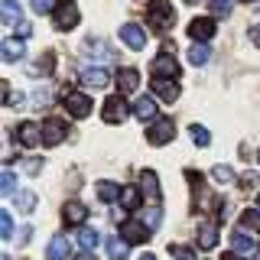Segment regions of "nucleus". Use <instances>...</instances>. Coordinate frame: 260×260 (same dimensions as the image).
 <instances>
[{
  "instance_id": "31",
  "label": "nucleus",
  "mask_w": 260,
  "mask_h": 260,
  "mask_svg": "<svg viewBox=\"0 0 260 260\" xmlns=\"http://www.w3.org/2000/svg\"><path fill=\"white\" fill-rule=\"evenodd\" d=\"M0 238H4V241L13 238V215H10V211H0Z\"/></svg>"
},
{
  "instance_id": "3",
  "label": "nucleus",
  "mask_w": 260,
  "mask_h": 260,
  "mask_svg": "<svg viewBox=\"0 0 260 260\" xmlns=\"http://www.w3.org/2000/svg\"><path fill=\"white\" fill-rule=\"evenodd\" d=\"M146 137H150L153 146H166V143L176 137V124H173L169 117H156V124L150 127V134H146Z\"/></svg>"
},
{
  "instance_id": "22",
  "label": "nucleus",
  "mask_w": 260,
  "mask_h": 260,
  "mask_svg": "<svg viewBox=\"0 0 260 260\" xmlns=\"http://www.w3.org/2000/svg\"><path fill=\"white\" fill-rule=\"evenodd\" d=\"M108 254H111V260H124L130 254V244L124 238H108Z\"/></svg>"
},
{
  "instance_id": "36",
  "label": "nucleus",
  "mask_w": 260,
  "mask_h": 260,
  "mask_svg": "<svg viewBox=\"0 0 260 260\" xmlns=\"http://www.w3.org/2000/svg\"><path fill=\"white\" fill-rule=\"evenodd\" d=\"M169 254H173L176 260H195V254L189 247H179V244H169Z\"/></svg>"
},
{
  "instance_id": "26",
  "label": "nucleus",
  "mask_w": 260,
  "mask_h": 260,
  "mask_svg": "<svg viewBox=\"0 0 260 260\" xmlns=\"http://www.w3.org/2000/svg\"><path fill=\"white\" fill-rule=\"evenodd\" d=\"M78 244H81L85 250H91V247H98V244H101V238H98L94 228H81V231H78Z\"/></svg>"
},
{
  "instance_id": "4",
  "label": "nucleus",
  "mask_w": 260,
  "mask_h": 260,
  "mask_svg": "<svg viewBox=\"0 0 260 260\" xmlns=\"http://www.w3.org/2000/svg\"><path fill=\"white\" fill-rule=\"evenodd\" d=\"M62 140H65V120L46 117V120H43V143H46V146H59Z\"/></svg>"
},
{
  "instance_id": "35",
  "label": "nucleus",
  "mask_w": 260,
  "mask_h": 260,
  "mask_svg": "<svg viewBox=\"0 0 260 260\" xmlns=\"http://www.w3.org/2000/svg\"><path fill=\"white\" fill-rule=\"evenodd\" d=\"M120 202H124L127 208H137V205H140V192H137V189H124V195H120Z\"/></svg>"
},
{
  "instance_id": "29",
  "label": "nucleus",
  "mask_w": 260,
  "mask_h": 260,
  "mask_svg": "<svg viewBox=\"0 0 260 260\" xmlns=\"http://www.w3.org/2000/svg\"><path fill=\"white\" fill-rule=\"evenodd\" d=\"M0 192H4V195H16V176L10 173V169L0 173Z\"/></svg>"
},
{
  "instance_id": "8",
  "label": "nucleus",
  "mask_w": 260,
  "mask_h": 260,
  "mask_svg": "<svg viewBox=\"0 0 260 260\" xmlns=\"http://www.w3.org/2000/svg\"><path fill=\"white\" fill-rule=\"evenodd\" d=\"M150 72H153V78H176L179 75V62L173 55H159V59L150 62Z\"/></svg>"
},
{
  "instance_id": "32",
  "label": "nucleus",
  "mask_w": 260,
  "mask_h": 260,
  "mask_svg": "<svg viewBox=\"0 0 260 260\" xmlns=\"http://www.w3.org/2000/svg\"><path fill=\"white\" fill-rule=\"evenodd\" d=\"M189 137L195 140V146H208V140H211L208 130H205V127H199V124H192V127H189Z\"/></svg>"
},
{
  "instance_id": "45",
  "label": "nucleus",
  "mask_w": 260,
  "mask_h": 260,
  "mask_svg": "<svg viewBox=\"0 0 260 260\" xmlns=\"http://www.w3.org/2000/svg\"><path fill=\"white\" fill-rule=\"evenodd\" d=\"M140 260H156V257H153V254H143V257H140Z\"/></svg>"
},
{
  "instance_id": "23",
  "label": "nucleus",
  "mask_w": 260,
  "mask_h": 260,
  "mask_svg": "<svg viewBox=\"0 0 260 260\" xmlns=\"http://www.w3.org/2000/svg\"><path fill=\"white\" fill-rule=\"evenodd\" d=\"M120 195H124V192H120L117 182H98V199H101V202H117Z\"/></svg>"
},
{
  "instance_id": "14",
  "label": "nucleus",
  "mask_w": 260,
  "mask_h": 260,
  "mask_svg": "<svg viewBox=\"0 0 260 260\" xmlns=\"http://www.w3.org/2000/svg\"><path fill=\"white\" fill-rule=\"evenodd\" d=\"M0 20L7 23V26H20V4H16V0H4V4H0Z\"/></svg>"
},
{
  "instance_id": "49",
  "label": "nucleus",
  "mask_w": 260,
  "mask_h": 260,
  "mask_svg": "<svg viewBox=\"0 0 260 260\" xmlns=\"http://www.w3.org/2000/svg\"><path fill=\"white\" fill-rule=\"evenodd\" d=\"M257 159H260V153H257Z\"/></svg>"
},
{
  "instance_id": "30",
  "label": "nucleus",
  "mask_w": 260,
  "mask_h": 260,
  "mask_svg": "<svg viewBox=\"0 0 260 260\" xmlns=\"http://www.w3.org/2000/svg\"><path fill=\"white\" fill-rule=\"evenodd\" d=\"M13 202H16V208H20V211H32V208H36V195H32V192L13 195Z\"/></svg>"
},
{
  "instance_id": "28",
  "label": "nucleus",
  "mask_w": 260,
  "mask_h": 260,
  "mask_svg": "<svg viewBox=\"0 0 260 260\" xmlns=\"http://www.w3.org/2000/svg\"><path fill=\"white\" fill-rule=\"evenodd\" d=\"M208 59H211V49L208 46H192L189 49V62L192 65H205Z\"/></svg>"
},
{
  "instance_id": "37",
  "label": "nucleus",
  "mask_w": 260,
  "mask_h": 260,
  "mask_svg": "<svg viewBox=\"0 0 260 260\" xmlns=\"http://www.w3.org/2000/svg\"><path fill=\"white\" fill-rule=\"evenodd\" d=\"M143 224L150 228V231H153V228H159V208H150V211H143Z\"/></svg>"
},
{
  "instance_id": "42",
  "label": "nucleus",
  "mask_w": 260,
  "mask_h": 260,
  "mask_svg": "<svg viewBox=\"0 0 260 260\" xmlns=\"http://www.w3.org/2000/svg\"><path fill=\"white\" fill-rule=\"evenodd\" d=\"M250 43H254V46H260V26H254V29H250Z\"/></svg>"
},
{
  "instance_id": "9",
  "label": "nucleus",
  "mask_w": 260,
  "mask_h": 260,
  "mask_svg": "<svg viewBox=\"0 0 260 260\" xmlns=\"http://www.w3.org/2000/svg\"><path fill=\"white\" fill-rule=\"evenodd\" d=\"M189 36L199 39V43H208L211 36H215V20H208V16H195L189 23Z\"/></svg>"
},
{
  "instance_id": "40",
  "label": "nucleus",
  "mask_w": 260,
  "mask_h": 260,
  "mask_svg": "<svg viewBox=\"0 0 260 260\" xmlns=\"http://www.w3.org/2000/svg\"><path fill=\"white\" fill-rule=\"evenodd\" d=\"M241 185H244V189L250 192V189L257 185V176H254V173H244V176H241Z\"/></svg>"
},
{
  "instance_id": "20",
  "label": "nucleus",
  "mask_w": 260,
  "mask_h": 260,
  "mask_svg": "<svg viewBox=\"0 0 260 260\" xmlns=\"http://www.w3.org/2000/svg\"><path fill=\"white\" fill-rule=\"evenodd\" d=\"M140 182H143V192L150 195V199H159V179H156L153 169H143V173H140Z\"/></svg>"
},
{
  "instance_id": "12",
  "label": "nucleus",
  "mask_w": 260,
  "mask_h": 260,
  "mask_svg": "<svg viewBox=\"0 0 260 260\" xmlns=\"http://www.w3.org/2000/svg\"><path fill=\"white\" fill-rule=\"evenodd\" d=\"M0 55H4L7 62H16L26 55V39H4L0 43Z\"/></svg>"
},
{
  "instance_id": "13",
  "label": "nucleus",
  "mask_w": 260,
  "mask_h": 260,
  "mask_svg": "<svg viewBox=\"0 0 260 260\" xmlns=\"http://www.w3.org/2000/svg\"><path fill=\"white\" fill-rule=\"evenodd\" d=\"M81 85H88V88H104V85H108V72H104V69H85V72H81Z\"/></svg>"
},
{
  "instance_id": "27",
  "label": "nucleus",
  "mask_w": 260,
  "mask_h": 260,
  "mask_svg": "<svg viewBox=\"0 0 260 260\" xmlns=\"http://www.w3.org/2000/svg\"><path fill=\"white\" fill-rule=\"evenodd\" d=\"M241 224L247 228V231H260V211H257V208L241 211Z\"/></svg>"
},
{
  "instance_id": "6",
  "label": "nucleus",
  "mask_w": 260,
  "mask_h": 260,
  "mask_svg": "<svg viewBox=\"0 0 260 260\" xmlns=\"http://www.w3.org/2000/svg\"><path fill=\"white\" fill-rule=\"evenodd\" d=\"M101 117H104V124H120V120L127 117V108H124V98L120 94H114L104 101V108H101Z\"/></svg>"
},
{
  "instance_id": "41",
  "label": "nucleus",
  "mask_w": 260,
  "mask_h": 260,
  "mask_svg": "<svg viewBox=\"0 0 260 260\" xmlns=\"http://www.w3.org/2000/svg\"><path fill=\"white\" fill-rule=\"evenodd\" d=\"M16 32H20V39H29V36H32V23H26V20H23L20 26H16Z\"/></svg>"
},
{
  "instance_id": "44",
  "label": "nucleus",
  "mask_w": 260,
  "mask_h": 260,
  "mask_svg": "<svg viewBox=\"0 0 260 260\" xmlns=\"http://www.w3.org/2000/svg\"><path fill=\"white\" fill-rule=\"evenodd\" d=\"M221 260H244V257H241V254H234V250H228V254H224Z\"/></svg>"
},
{
  "instance_id": "5",
  "label": "nucleus",
  "mask_w": 260,
  "mask_h": 260,
  "mask_svg": "<svg viewBox=\"0 0 260 260\" xmlns=\"http://www.w3.org/2000/svg\"><path fill=\"white\" fill-rule=\"evenodd\" d=\"M120 238H124L127 244H143L146 238H150V228H146L143 221H137V218H130V221L120 224Z\"/></svg>"
},
{
  "instance_id": "15",
  "label": "nucleus",
  "mask_w": 260,
  "mask_h": 260,
  "mask_svg": "<svg viewBox=\"0 0 260 260\" xmlns=\"http://www.w3.org/2000/svg\"><path fill=\"white\" fill-rule=\"evenodd\" d=\"M137 85H140V72L137 69H120L117 72V88L120 91H137Z\"/></svg>"
},
{
  "instance_id": "48",
  "label": "nucleus",
  "mask_w": 260,
  "mask_h": 260,
  "mask_svg": "<svg viewBox=\"0 0 260 260\" xmlns=\"http://www.w3.org/2000/svg\"><path fill=\"white\" fill-rule=\"evenodd\" d=\"M257 205H260V195H257Z\"/></svg>"
},
{
  "instance_id": "46",
  "label": "nucleus",
  "mask_w": 260,
  "mask_h": 260,
  "mask_svg": "<svg viewBox=\"0 0 260 260\" xmlns=\"http://www.w3.org/2000/svg\"><path fill=\"white\" fill-rule=\"evenodd\" d=\"M189 4H199V0H189Z\"/></svg>"
},
{
  "instance_id": "34",
  "label": "nucleus",
  "mask_w": 260,
  "mask_h": 260,
  "mask_svg": "<svg viewBox=\"0 0 260 260\" xmlns=\"http://www.w3.org/2000/svg\"><path fill=\"white\" fill-rule=\"evenodd\" d=\"M211 176H215L218 182H231V179H234V173H231V166H224V162H218V166L211 169Z\"/></svg>"
},
{
  "instance_id": "19",
  "label": "nucleus",
  "mask_w": 260,
  "mask_h": 260,
  "mask_svg": "<svg viewBox=\"0 0 260 260\" xmlns=\"http://www.w3.org/2000/svg\"><path fill=\"white\" fill-rule=\"evenodd\" d=\"M215 244H218V224H202L199 228V247L211 250Z\"/></svg>"
},
{
  "instance_id": "43",
  "label": "nucleus",
  "mask_w": 260,
  "mask_h": 260,
  "mask_svg": "<svg viewBox=\"0 0 260 260\" xmlns=\"http://www.w3.org/2000/svg\"><path fill=\"white\" fill-rule=\"evenodd\" d=\"M75 260H94V257L88 254V250H78V254H75Z\"/></svg>"
},
{
  "instance_id": "1",
  "label": "nucleus",
  "mask_w": 260,
  "mask_h": 260,
  "mask_svg": "<svg viewBox=\"0 0 260 260\" xmlns=\"http://www.w3.org/2000/svg\"><path fill=\"white\" fill-rule=\"evenodd\" d=\"M176 23V10H173V4L169 0H153L150 4V26L162 32V29H169Z\"/></svg>"
},
{
  "instance_id": "18",
  "label": "nucleus",
  "mask_w": 260,
  "mask_h": 260,
  "mask_svg": "<svg viewBox=\"0 0 260 260\" xmlns=\"http://www.w3.org/2000/svg\"><path fill=\"white\" fill-rule=\"evenodd\" d=\"M69 241H65V238H52V241H49L46 244V257L49 260H65V257H69Z\"/></svg>"
},
{
  "instance_id": "21",
  "label": "nucleus",
  "mask_w": 260,
  "mask_h": 260,
  "mask_svg": "<svg viewBox=\"0 0 260 260\" xmlns=\"http://www.w3.org/2000/svg\"><path fill=\"white\" fill-rule=\"evenodd\" d=\"M134 111H137L140 120H153L156 117V101H153V98H140V101L134 104Z\"/></svg>"
},
{
  "instance_id": "47",
  "label": "nucleus",
  "mask_w": 260,
  "mask_h": 260,
  "mask_svg": "<svg viewBox=\"0 0 260 260\" xmlns=\"http://www.w3.org/2000/svg\"><path fill=\"white\" fill-rule=\"evenodd\" d=\"M0 260H10V257H0Z\"/></svg>"
},
{
  "instance_id": "10",
  "label": "nucleus",
  "mask_w": 260,
  "mask_h": 260,
  "mask_svg": "<svg viewBox=\"0 0 260 260\" xmlns=\"http://www.w3.org/2000/svg\"><path fill=\"white\" fill-rule=\"evenodd\" d=\"M120 39H124V46H130L134 52H140L146 46V32H143V26H137V23H127V26L120 29Z\"/></svg>"
},
{
  "instance_id": "11",
  "label": "nucleus",
  "mask_w": 260,
  "mask_h": 260,
  "mask_svg": "<svg viewBox=\"0 0 260 260\" xmlns=\"http://www.w3.org/2000/svg\"><path fill=\"white\" fill-rule=\"evenodd\" d=\"M153 94L159 98V101H166V104H173L179 101V88H176V81H169V78H153Z\"/></svg>"
},
{
  "instance_id": "16",
  "label": "nucleus",
  "mask_w": 260,
  "mask_h": 260,
  "mask_svg": "<svg viewBox=\"0 0 260 260\" xmlns=\"http://www.w3.org/2000/svg\"><path fill=\"white\" fill-rule=\"evenodd\" d=\"M85 215H88V208L81 205V202H65L62 218H65L69 224H81V221H85Z\"/></svg>"
},
{
  "instance_id": "38",
  "label": "nucleus",
  "mask_w": 260,
  "mask_h": 260,
  "mask_svg": "<svg viewBox=\"0 0 260 260\" xmlns=\"http://www.w3.org/2000/svg\"><path fill=\"white\" fill-rule=\"evenodd\" d=\"M29 7H32L36 13H49V10L55 7V0H29Z\"/></svg>"
},
{
  "instance_id": "7",
  "label": "nucleus",
  "mask_w": 260,
  "mask_h": 260,
  "mask_svg": "<svg viewBox=\"0 0 260 260\" xmlns=\"http://www.w3.org/2000/svg\"><path fill=\"white\" fill-rule=\"evenodd\" d=\"M65 111H69L72 117H88V114H91V98L78 94V91L65 94Z\"/></svg>"
},
{
  "instance_id": "33",
  "label": "nucleus",
  "mask_w": 260,
  "mask_h": 260,
  "mask_svg": "<svg viewBox=\"0 0 260 260\" xmlns=\"http://www.w3.org/2000/svg\"><path fill=\"white\" fill-rule=\"evenodd\" d=\"M208 7H211L215 16H228V13H231V0H208Z\"/></svg>"
},
{
  "instance_id": "2",
  "label": "nucleus",
  "mask_w": 260,
  "mask_h": 260,
  "mask_svg": "<svg viewBox=\"0 0 260 260\" xmlns=\"http://www.w3.org/2000/svg\"><path fill=\"white\" fill-rule=\"evenodd\" d=\"M52 26L59 29V32H69V29H75V26H78V4H75V0H65V4L55 7V13H52Z\"/></svg>"
},
{
  "instance_id": "25",
  "label": "nucleus",
  "mask_w": 260,
  "mask_h": 260,
  "mask_svg": "<svg viewBox=\"0 0 260 260\" xmlns=\"http://www.w3.org/2000/svg\"><path fill=\"white\" fill-rule=\"evenodd\" d=\"M231 247L238 250V254H250V250H254V241H250L244 231H234L231 234Z\"/></svg>"
},
{
  "instance_id": "17",
  "label": "nucleus",
  "mask_w": 260,
  "mask_h": 260,
  "mask_svg": "<svg viewBox=\"0 0 260 260\" xmlns=\"http://www.w3.org/2000/svg\"><path fill=\"white\" fill-rule=\"evenodd\" d=\"M85 52H91L94 59H104V62H108V59H114V49H111L108 43H104V39H94V36L85 43Z\"/></svg>"
},
{
  "instance_id": "39",
  "label": "nucleus",
  "mask_w": 260,
  "mask_h": 260,
  "mask_svg": "<svg viewBox=\"0 0 260 260\" xmlns=\"http://www.w3.org/2000/svg\"><path fill=\"white\" fill-rule=\"evenodd\" d=\"M39 169H43V159H36V156L26 159V173H29V176H39Z\"/></svg>"
},
{
  "instance_id": "24",
  "label": "nucleus",
  "mask_w": 260,
  "mask_h": 260,
  "mask_svg": "<svg viewBox=\"0 0 260 260\" xmlns=\"http://www.w3.org/2000/svg\"><path fill=\"white\" fill-rule=\"evenodd\" d=\"M16 134H20V143L23 146H36L39 140H43V137H39V127H32V124H20Z\"/></svg>"
}]
</instances>
